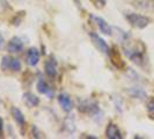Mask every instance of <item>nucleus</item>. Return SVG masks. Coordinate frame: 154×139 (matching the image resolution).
<instances>
[{
    "label": "nucleus",
    "mask_w": 154,
    "mask_h": 139,
    "mask_svg": "<svg viewBox=\"0 0 154 139\" xmlns=\"http://www.w3.org/2000/svg\"><path fill=\"white\" fill-rule=\"evenodd\" d=\"M37 91H38L41 94L49 96L50 99L54 96L52 89L50 88V86L48 85V82H45V80H44L43 78H39L38 81H37Z\"/></svg>",
    "instance_id": "nucleus-11"
},
{
    "label": "nucleus",
    "mask_w": 154,
    "mask_h": 139,
    "mask_svg": "<svg viewBox=\"0 0 154 139\" xmlns=\"http://www.w3.org/2000/svg\"><path fill=\"white\" fill-rule=\"evenodd\" d=\"M58 103L62 107L63 110L66 111V113H69L73 108V102L71 100L69 95L66 94V93H60L58 95Z\"/></svg>",
    "instance_id": "nucleus-8"
},
{
    "label": "nucleus",
    "mask_w": 154,
    "mask_h": 139,
    "mask_svg": "<svg viewBox=\"0 0 154 139\" xmlns=\"http://www.w3.org/2000/svg\"><path fill=\"white\" fill-rule=\"evenodd\" d=\"M23 101H24V103L28 106V107H30V108H34V107H37L39 104V99L35 95V94H32V93H24L23 94Z\"/></svg>",
    "instance_id": "nucleus-14"
},
{
    "label": "nucleus",
    "mask_w": 154,
    "mask_h": 139,
    "mask_svg": "<svg viewBox=\"0 0 154 139\" xmlns=\"http://www.w3.org/2000/svg\"><path fill=\"white\" fill-rule=\"evenodd\" d=\"M78 109H79V111H81L84 114H87V115L94 116V117L100 114L99 104L96 103V101L91 100V99L80 101L79 106H78Z\"/></svg>",
    "instance_id": "nucleus-2"
},
{
    "label": "nucleus",
    "mask_w": 154,
    "mask_h": 139,
    "mask_svg": "<svg viewBox=\"0 0 154 139\" xmlns=\"http://www.w3.org/2000/svg\"><path fill=\"white\" fill-rule=\"evenodd\" d=\"M4 44H5V39H4V37H2V35L0 34V49H2Z\"/></svg>",
    "instance_id": "nucleus-19"
},
{
    "label": "nucleus",
    "mask_w": 154,
    "mask_h": 139,
    "mask_svg": "<svg viewBox=\"0 0 154 139\" xmlns=\"http://www.w3.org/2000/svg\"><path fill=\"white\" fill-rule=\"evenodd\" d=\"M11 114H12L13 118H14V121L17 123V125H19L20 128H23V126L26 125V118H24L22 111H21L20 109L16 108V107H12V109H11Z\"/></svg>",
    "instance_id": "nucleus-13"
},
{
    "label": "nucleus",
    "mask_w": 154,
    "mask_h": 139,
    "mask_svg": "<svg viewBox=\"0 0 154 139\" xmlns=\"http://www.w3.org/2000/svg\"><path fill=\"white\" fill-rule=\"evenodd\" d=\"M39 58H41V54H39L38 50L36 48H30L28 50V52H27V56H26L27 64L31 67H35L38 64Z\"/></svg>",
    "instance_id": "nucleus-9"
},
{
    "label": "nucleus",
    "mask_w": 154,
    "mask_h": 139,
    "mask_svg": "<svg viewBox=\"0 0 154 139\" xmlns=\"http://www.w3.org/2000/svg\"><path fill=\"white\" fill-rule=\"evenodd\" d=\"M24 48V44H23L22 39L20 37H12L9 39L7 44V51L11 52V54H17V52H21Z\"/></svg>",
    "instance_id": "nucleus-7"
},
{
    "label": "nucleus",
    "mask_w": 154,
    "mask_h": 139,
    "mask_svg": "<svg viewBox=\"0 0 154 139\" xmlns=\"http://www.w3.org/2000/svg\"><path fill=\"white\" fill-rule=\"evenodd\" d=\"M0 67L2 71L19 72L22 69V64L17 58H14L12 56H4L1 59V63H0Z\"/></svg>",
    "instance_id": "nucleus-3"
},
{
    "label": "nucleus",
    "mask_w": 154,
    "mask_h": 139,
    "mask_svg": "<svg viewBox=\"0 0 154 139\" xmlns=\"http://www.w3.org/2000/svg\"><path fill=\"white\" fill-rule=\"evenodd\" d=\"M123 51L126 54V57L129 59H131L134 64H137L139 66H143L145 63V57H144V51L139 50L138 48H131V46H126L125 44L123 45Z\"/></svg>",
    "instance_id": "nucleus-1"
},
{
    "label": "nucleus",
    "mask_w": 154,
    "mask_h": 139,
    "mask_svg": "<svg viewBox=\"0 0 154 139\" xmlns=\"http://www.w3.org/2000/svg\"><path fill=\"white\" fill-rule=\"evenodd\" d=\"M2 131H4V122H2V119L0 118V136L2 134Z\"/></svg>",
    "instance_id": "nucleus-20"
},
{
    "label": "nucleus",
    "mask_w": 154,
    "mask_h": 139,
    "mask_svg": "<svg viewBox=\"0 0 154 139\" xmlns=\"http://www.w3.org/2000/svg\"><path fill=\"white\" fill-rule=\"evenodd\" d=\"M89 37L92 39V43L97 48V50L104 54H110V48L107 44V42L103 39H101L96 32H89Z\"/></svg>",
    "instance_id": "nucleus-5"
},
{
    "label": "nucleus",
    "mask_w": 154,
    "mask_h": 139,
    "mask_svg": "<svg viewBox=\"0 0 154 139\" xmlns=\"http://www.w3.org/2000/svg\"><path fill=\"white\" fill-rule=\"evenodd\" d=\"M147 109H148L149 114L154 117V99H151V100H149L148 104H147Z\"/></svg>",
    "instance_id": "nucleus-17"
},
{
    "label": "nucleus",
    "mask_w": 154,
    "mask_h": 139,
    "mask_svg": "<svg viewBox=\"0 0 154 139\" xmlns=\"http://www.w3.org/2000/svg\"><path fill=\"white\" fill-rule=\"evenodd\" d=\"M91 19H93L95 23H96V26L99 27V29L101 30L102 34H104V35H107V36H110L111 34H112V28L109 26V23L103 19V17H101V16H95V15H91Z\"/></svg>",
    "instance_id": "nucleus-6"
},
{
    "label": "nucleus",
    "mask_w": 154,
    "mask_h": 139,
    "mask_svg": "<svg viewBox=\"0 0 154 139\" xmlns=\"http://www.w3.org/2000/svg\"><path fill=\"white\" fill-rule=\"evenodd\" d=\"M125 17H126V20L129 21V23L131 26L138 28V29L146 28L147 26L149 24V22H151L149 17H147L145 15H141V14H137V13H129V14L125 15Z\"/></svg>",
    "instance_id": "nucleus-4"
},
{
    "label": "nucleus",
    "mask_w": 154,
    "mask_h": 139,
    "mask_svg": "<svg viewBox=\"0 0 154 139\" xmlns=\"http://www.w3.org/2000/svg\"><path fill=\"white\" fill-rule=\"evenodd\" d=\"M128 93L134 99H139V100H145L147 97L146 92L141 88V87H131L130 89H128Z\"/></svg>",
    "instance_id": "nucleus-15"
},
{
    "label": "nucleus",
    "mask_w": 154,
    "mask_h": 139,
    "mask_svg": "<svg viewBox=\"0 0 154 139\" xmlns=\"http://www.w3.org/2000/svg\"><path fill=\"white\" fill-rule=\"evenodd\" d=\"M106 136H107V138H110V139H121L122 138L121 130H119L118 126L114 123H110L108 126H107Z\"/></svg>",
    "instance_id": "nucleus-12"
},
{
    "label": "nucleus",
    "mask_w": 154,
    "mask_h": 139,
    "mask_svg": "<svg viewBox=\"0 0 154 139\" xmlns=\"http://www.w3.org/2000/svg\"><path fill=\"white\" fill-rule=\"evenodd\" d=\"M65 128H69V132L72 133V132L75 131V124H74V119L72 117H67L65 119Z\"/></svg>",
    "instance_id": "nucleus-16"
},
{
    "label": "nucleus",
    "mask_w": 154,
    "mask_h": 139,
    "mask_svg": "<svg viewBox=\"0 0 154 139\" xmlns=\"http://www.w3.org/2000/svg\"><path fill=\"white\" fill-rule=\"evenodd\" d=\"M92 1L95 4V6L97 8L103 7V6L106 5V2H107V0H92Z\"/></svg>",
    "instance_id": "nucleus-18"
},
{
    "label": "nucleus",
    "mask_w": 154,
    "mask_h": 139,
    "mask_svg": "<svg viewBox=\"0 0 154 139\" xmlns=\"http://www.w3.org/2000/svg\"><path fill=\"white\" fill-rule=\"evenodd\" d=\"M44 70H45V73L50 78H54L57 76V62L54 58H49L44 64Z\"/></svg>",
    "instance_id": "nucleus-10"
}]
</instances>
